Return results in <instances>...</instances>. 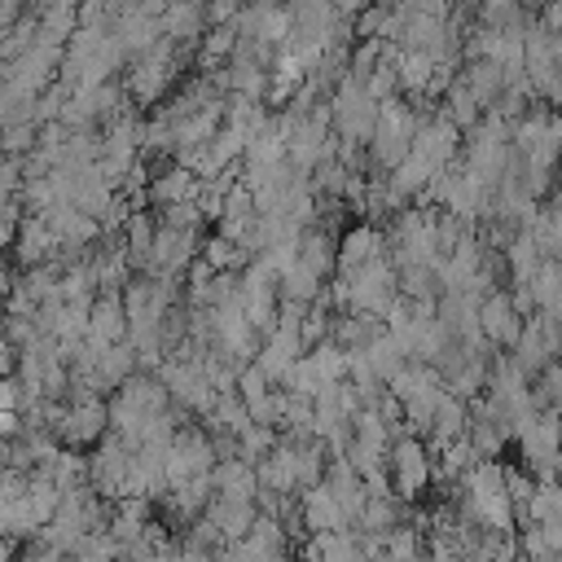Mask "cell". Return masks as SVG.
I'll return each instance as SVG.
<instances>
[{"label": "cell", "mask_w": 562, "mask_h": 562, "mask_svg": "<svg viewBox=\"0 0 562 562\" xmlns=\"http://www.w3.org/2000/svg\"><path fill=\"white\" fill-rule=\"evenodd\" d=\"M413 136H417V110H413L404 97L386 101V105L378 110V127H373V136H369V145H364L369 176H391V171L408 158Z\"/></svg>", "instance_id": "cell-1"}, {"label": "cell", "mask_w": 562, "mask_h": 562, "mask_svg": "<svg viewBox=\"0 0 562 562\" xmlns=\"http://www.w3.org/2000/svg\"><path fill=\"white\" fill-rule=\"evenodd\" d=\"M378 101L364 92V79L360 75H342V83L329 92V132L334 140L342 145H369L373 127H378Z\"/></svg>", "instance_id": "cell-2"}, {"label": "cell", "mask_w": 562, "mask_h": 562, "mask_svg": "<svg viewBox=\"0 0 562 562\" xmlns=\"http://www.w3.org/2000/svg\"><path fill=\"white\" fill-rule=\"evenodd\" d=\"M53 439L70 452H92L105 430H110V413H105V400L101 395H70L66 404L53 408V422H48Z\"/></svg>", "instance_id": "cell-3"}, {"label": "cell", "mask_w": 562, "mask_h": 562, "mask_svg": "<svg viewBox=\"0 0 562 562\" xmlns=\"http://www.w3.org/2000/svg\"><path fill=\"white\" fill-rule=\"evenodd\" d=\"M518 452H522V465L536 483L540 479H562V426H558V413H536V422L527 430H518Z\"/></svg>", "instance_id": "cell-4"}, {"label": "cell", "mask_w": 562, "mask_h": 562, "mask_svg": "<svg viewBox=\"0 0 562 562\" xmlns=\"http://www.w3.org/2000/svg\"><path fill=\"white\" fill-rule=\"evenodd\" d=\"M158 382L167 386V400L189 417V422H202L211 408H215V391H211V382H206V373H202V364L198 360H162L158 364Z\"/></svg>", "instance_id": "cell-5"}, {"label": "cell", "mask_w": 562, "mask_h": 562, "mask_svg": "<svg viewBox=\"0 0 562 562\" xmlns=\"http://www.w3.org/2000/svg\"><path fill=\"white\" fill-rule=\"evenodd\" d=\"M167 487H180L189 479H206L215 470V443L198 422H184L167 443Z\"/></svg>", "instance_id": "cell-6"}, {"label": "cell", "mask_w": 562, "mask_h": 562, "mask_svg": "<svg viewBox=\"0 0 562 562\" xmlns=\"http://www.w3.org/2000/svg\"><path fill=\"white\" fill-rule=\"evenodd\" d=\"M386 479H391V492L413 505L426 496L430 487V448L413 435H400L391 448H386Z\"/></svg>", "instance_id": "cell-7"}, {"label": "cell", "mask_w": 562, "mask_h": 562, "mask_svg": "<svg viewBox=\"0 0 562 562\" xmlns=\"http://www.w3.org/2000/svg\"><path fill=\"white\" fill-rule=\"evenodd\" d=\"M127 465H132V448L105 430V439L88 452V487L105 501H119L123 496V483H127Z\"/></svg>", "instance_id": "cell-8"}, {"label": "cell", "mask_w": 562, "mask_h": 562, "mask_svg": "<svg viewBox=\"0 0 562 562\" xmlns=\"http://www.w3.org/2000/svg\"><path fill=\"white\" fill-rule=\"evenodd\" d=\"M479 334L492 351H509L522 334V316L514 312L509 303V290H492L483 303H479Z\"/></svg>", "instance_id": "cell-9"}, {"label": "cell", "mask_w": 562, "mask_h": 562, "mask_svg": "<svg viewBox=\"0 0 562 562\" xmlns=\"http://www.w3.org/2000/svg\"><path fill=\"white\" fill-rule=\"evenodd\" d=\"M373 259H386V237H382V228L369 224V220L347 224L342 237H338V272H334V277H347V272H356V268H364V263H373Z\"/></svg>", "instance_id": "cell-10"}, {"label": "cell", "mask_w": 562, "mask_h": 562, "mask_svg": "<svg viewBox=\"0 0 562 562\" xmlns=\"http://www.w3.org/2000/svg\"><path fill=\"white\" fill-rule=\"evenodd\" d=\"M198 198V176L176 167V162H162V167H149V189H145V206L154 211H167V206H180V202H193Z\"/></svg>", "instance_id": "cell-11"}, {"label": "cell", "mask_w": 562, "mask_h": 562, "mask_svg": "<svg viewBox=\"0 0 562 562\" xmlns=\"http://www.w3.org/2000/svg\"><path fill=\"white\" fill-rule=\"evenodd\" d=\"M92 347H114V342H127V316H123V294L114 290H101L88 307V334H83Z\"/></svg>", "instance_id": "cell-12"}, {"label": "cell", "mask_w": 562, "mask_h": 562, "mask_svg": "<svg viewBox=\"0 0 562 562\" xmlns=\"http://www.w3.org/2000/svg\"><path fill=\"white\" fill-rule=\"evenodd\" d=\"M294 259L303 263V268H312L321 281H334V272H338V237L329 233V228H303L299 233V241H294Z\"/></svg>", "instance_id": "cell-13"}, {"label": "cell", "mask_w": 562, "mask_h": 562, "mask_svg": "<svg viewBox=\"0 0 562 562\" xmlns=\"http://www.w3.org/2000/svg\"><path fill=\"white\" fill-rule=\"evenodd\" d=\"M321 483L329 487V496H334L338 514L347 518V527H356V522H360V514H364V501H369V492H364V483L351 474V465H347V461H329Z\"/></svg>", "instance_id": "cell-14"}, {"label": "cell", "mask_w": 562, "mask_h": 562, "mask_svg": "<svg viewBox=\"0 0 562 562\" xmlns=\"http://www.w3.org/2000/svg\"><path fill=\"white\" fill-rule=\"evenodd\" d=\"M299 527H303V536L347 531V518L338 514V505H334V496H329V487H325V483H316V487L299 492Z\"/></svg>", "instance_id": "cell-15"}, {"label": "cell", "mask_w": 562, "mask_h": 562, "mask_svg": "<svg viewBox=\"0 0 562 562\" xmlns=\"http://www.w3.org/2000/svg\"><path fill=\"white\" fill-rule=\"evenodd\" d=\"M202 518L215 527V536H220L224 544H233V540H246V536H250L259 509H255V501H220V496H211V505H206Z\"/></svg>", "instance_id": "cell-16"}, {"label": "cell", "mask_w": 562, "mask_h": 562, "mask_svg": "<svg viewBox=\"0 0 562 562\" xmlns=\"http://www.w3.org/2000/svg\"><path fill=\"white\" fill-rule=\"evenodd\" d=\"M53 255H57V241H53L48 224H44L40 215H26L22 228H18V237H13V259H18V268L26 272V268H40V263H53Z\"/></svg>", "instance_id": "cell-17"}, {"label": "cell", "mask_w": 562, "mask_h": 562, "mask_svg": "<svg viewBox=\"0 0 562 562\" xmlns=\"http://www.w3.org/2000/svg\"><path fill=\"white\" fill-rule=\"evenodd\" d=\"M457 79L465 83V92L474 97V105L487 114V110H496V101H501V92H505V75H501V66L487 57V61H465L461 70H457Z\"/></svg>", "instance_id": "cell-18"}, {"label": "cell", "mask_w": 562, "mask_h": 562, "mask_svg": "<svg viewBox=\"0 0 562 562\" xmlns=\"http://www.w3.org/2000/svg\"><path fill=\"white\" fill-rule=\"evenodd\" d=\"M255 492H259L255 465H246L241 457L215 461V470H211V496H220V501H255Z\"/></svg>", "instance_id": "cell-19"}, {"label": "cell", "mask_w": 562, "mask_h": 562, "mask_svg": "<svg viewBox=\"0 0 562 562\" xmlns=\"http://www.w3.org/2000/svg\"><path fill=\"white\" fill-rule=\"evenodd\" d=\"M206 35V18H202V4H167L162 9V40H171L176 48H198V40Z\"/></svg>", "instance_id": "cell-20"}, {"label": "cell", "mask_w": 562, "mask_h": 562, "mask_svg": "<svg viewBox=\"0 0 562 562\" xmlns=\"http://www.w3.org/2000/svg\"><path fill=\"white\" fill-rule=\"evenodd\" d=\"M378 334H382V321H369V316H360V312H338L334 325H329V342H334L342 356H360Z\"/></svg>", "instance_id": "cell-21"}, {"label": "cell", "mask_w": 562, "mask_h": 562, "mask_svg": "<svg viewBox=\"0 0 562 562\" xmlns=\"http://www.w3.org/2000/svg\"><path fill=\"white\" fill-rule=\"evenodd\" d=\"M413 522V509L391 492V496H369L364 501V514L356 522V531H369V536H391L395 527Z\"/></svg>", "instance_id": "cell-22"}, {"label": "cell", "mask_w": 562, "mask_h": 562, "mask_svg": "<svg viewBox=\"0 0 562 562\" xmlns=\"http://www.w3.org/2000/svg\"><path fill=\"white\" fill-rule=\"evenodd\" d=\"M154 228H158L154 211H132V215H127V224H123V233H119V237H123V255H127L132 272H145V268H149Z\"/></svg>", "instance_id": "cell-23"}, {"label": "cell", "mask_w": 562, "mask_h": 562, "mask_svg": "<svg viewBox=\"0 0 562 562\" xmlns=\"http://www.w3.org/2000/svg\"><path fill=\"white\" fill-rule=\"evenodd\" d=\"M505 356L522 369V378H527V382H536V373L553 360V356H549V347H544V334H540V321H536V316H527V321H522V334H518V342H514Z\"/></svg>", "instance_id": "cell-24"}, {"label": "cell", "mask_w": 562, "mask_h": 562, "mask_svg": "<svg viewBox=\"0 0 562 562\" xmlns=\"http://www.w3.org/2000/svg\"><path fill=\"white\" fill-rule=\"evenodd\" d=\"M281 439H285V435H281ZM290 461H294V483H299V492L316 487V483L325 479V465H329L321 439H290Z\"/></svg>", "instance_id": "cell-25"}, {"label": "cell", "mask_w": 562, "mask_h": 562, "mask_svg": "<svg viewBox=\"0 0 562 562\" xmlns=\"http://www.w3.org/2000/svg\"><path fill=\"white\" fill-rule=\"evenodd\" d=\"M531 303H536V316H562V263L544 259L531 277Z\"/></svg>", "instance_id": "cell-26"}, {"label": "cell", "mask_w": 562, "mask_h": 562, "mask_svg": "<svg viewBox=\"0 0 562 562\" xmlns=\"http://www.w3.org/2000/svg\"><path fill=\"white\" fill-rule=\"evenodd\" d=\"M360 360H364V369H369V373H373L382 386H386V382H391V378H395V373L408 364V360H404V351H400V342H395L386 329H382V334H378V338H373V342L360 351Z\"/></svg>", "instance_id": "cell-27"}, {"label": "cell", "mask_w": 562, "mask_h": 562, "mask_svg": "<svg viewBox=\"0 0 562 562\" xmlns=\"http://www.w3.org/2000/svg\"><path fill=\"white\" fill-rule=\"evenodd\" d=\"M549 518H562V479H540L522 514V522H549Z\"/></svg>", "instance_id": "cell-28"}, {"label": "cell", "mask_w": 562, "mask_h": 562, "mask_svg": "<svg viewBox=\"0 0 562 562\" xmlns=\"http://www.w3.org/2000/svg\"><path fill=\"white\" fill-rule=\"evenodd\" d=\"M307 360H312V369H316V378L325 382V386H334V382H347V356L325 338L321 347H312L307 351Z\"/></svg>", "instance_id": "cell-29"}, {"label": "cell", "mask_w": 562, "mask_h": 562, "mask_svg": "<svg viewBox=\"0 0 562 562\" xmlns=\"http://www.w3.org/2000/svg\"><path fill=\"white\" fill-rule=\"evenodd\" d=\"M277 430H268V426H246L241 435H237V457L246 461V465H259L272 448H277Z\"/></svg>", "instance_id": "cell-30"}, {"label": "cell", "mask_w": 562, "mask_h": 562, "mask_svg": "<svg viewBox=\"0 0 562 562\" xmlns=\"http://www.w3.org/2000/svg\"><path fill=\"white\" fill-rule=\"evenodd\" d=\"M281 413H285V391H268V395H259V400H250L246 404V417H250V426H268V430H281Z\"/></svg>", "instance_id": "cell-31"}, {"label": "cell", "mask_w": 562, "mask_h": 562, "mask_svg": "<svg viewBox=\"0 0 562 562\" xmlns=\"http://www.w3.org/2000/svg\"><path fill=\"white\" fill-rule=\"evenodd\" d=\"M215 562H290V558H277V553H268L255 536H246V540L220 544V549H215Z\"/></svg>", "instance_id": "cell-32"}, {"label": "cell", "mask_w": 562, "mask_h": 562, "mask_svg": "<svg viewBox=\"0 0 562 562\" xmlns=\"http://www.w3.org/2000/svg\"><path fill=\"white\" fill-rule=\"evenodd\" d=\"M531 492H536V479H531L527 470H518V465H505V496H509L518 522H522V514H527V505H531Z\"/></svg>", "instance_id": "cell-33"}, {"label": "cell", "mask_w": 562, "mask_h": 562, "mask_svg": "<svg viewBox=\"0 0 562 562\" xmlns=\"http://www.w3.org/2000/svg\"><path fill=\"white\" fill-rule=\"evenodd\" d=\"M119 553H123V549H119L110 536H88V540L70 553V562H119Z\"/></svg>", "instance_id": "cell-34"}, {"label": "cell", "mask_w": 562, "mask_h": 562, "mask_svg": "<svg viewBox=\"0 0 562 562\" xmlns=\"http://www.w3.org/2000/svg\"><path fill=\"white\" fill-rule=\"evenodd\" d=\"M22 206L18 202H0V255L4 250H13V237H18V228H22Z\"/></svg>", "instance_id": "cell-35"}, {"label": "cell", "mask_w": 562, "mask_h": 562, "mask_svg": "<svg viewBox=\"0 0 562 562\" xmlns=\"http://www.w3.org/2000/svg\"><path fill=\"white\" fill-rule=\"evenodd\" d=\"M272 386H268V378L255 369V364H246L241 373H237V395H241V404H250V400H259V395H268Z\"/></svg>", "instance_id": "cell-36"}, {"label": "cell", "mask_w": 562, "mask_h": 562, "mask_svg": "<svg viewBox=\"0 0 562 562\" xmlns=\"http://www.w3.org/2000/svg\"><path fill=\"white\" fill-rule=\"evenodd\" d=\"M22 193V162L0 158V202H18Z\"/></svg>", "instance_id": "cell-37"}, {"label": "cell", "mask_w": 562, "mask_h": 562, "mask_svg": "<svg viewBox=\"0 0 562 562\" xmlns=\"http://www.w3.org/2000/svg\"><path fill=\"white\" fill-rule=\"evenodd\" d=\"M237 9H241V4H233V0H211V4H202V18H206V31H211V26H233V18H237Z\"/></svg>", "instance_id": "cell-38"}, {"label": "cell", "mask_w": 562, "mask_h": 562, "mask_svg": "<svg viewBox=\"0 0 562 562\" xmlns=\"http://www.w3.org/2000/svg\"><path fill=\"white\" fill-rule=\"evenodd\" d=\"M22 9H26V4H18V0H0V44H4L9 31L22 22Z\"/></svg>", "instance_id": "cell-39"}, {"label": "cell", "mask_w": 562, "mask_h": 562, "mask_svg": "<svg viewBox=\"0 0 562 562\" xmlns=\"http://www.w3.org/2000/svg\"><path fill=\"white\" fill-rule=\"evenodd\" d=\"M18 373V347L4 338V329H0V382L4 378H13Z\"/></svg>", "instance_id": "cell-40"}, {"label": "cell", "mask_w": 562, "mask_h": 562, "mask_svg": "<svg viewBox=\"0 0 562 562\" xmlns=\"http://www.w3.org/2000/svg\"><path fill=\"white\" fill-rule=\"evenodd\" d=\"M540 536H544V549L549 553H562V518H549V522H536Z\"/></svg>", "instance_id": "cell-41"}, {"label": "cell", "mask_w": 562, "mask_h": 562, "mask_svg": "<svg viewBox=\"0 0 562 562\" xmlns=\"http://www.w3.org/2000/svg\"><path fill=\"white\" fill-rule=\"evenodd\" d=\"M18 408H22L18 382H13V378H4V382H0V413H18Z\"/></svg>", "instance_id": "cell-42"}, {"label": "cell", "mask_w": 562, "mask_h": 562, "mask_svg": "<svg viewBox=\"0 0 562 562\" xmlns=\"http://www.w3.org/2000/svg\"><path fill=\"white\" fill-rule=\"evenodd\" d=\"M22 435V413H0V443Z\"/></svg>", "instance_id": "cell-43"}, {"label": "cell", "mask_w": 562, "mask_h": 562, "mask_svg": "<svg viewBox=\"0 0 562 562\" xmlns=\"http://www.w3.org/2000/svg\"><path fill=\"white\" fill-rule=\"evenodd\" d=\"M13 281H18V277H13V268H9V259L0 255V303L9 299V290H13Z\"/></svg>", "instance_id": "cell-44"}, {"label": "cell", "mask_w": 562, "mask_h": 562, "mask_svg": "<svg viewBox=\"0 0 562 562\" xmlns=\"http://www.w3.org/2000/svg\"><path fill=\"white\" fill-rule=\"evenodd\" d=\"M180 562H215V553H202V549H184L180 544Z\"/></svg>", "instance_id": "cell-45"}, {"label": "cell", "mask_w": 562, "mask_h": 562, "mask_svg": "<svg viewBox=\"0 0 562 562\" xmlns=\"http://www.w3.org/2000/svg\"><path fill=\"white\" fill-rule=\"evenodd\" d=\"M553 61H558V75H562V40H553Z\"/></svg>", "instance_id": "cell-46"}, {"label": "cell", "mask_w": 562, "mask_h": 562, "mask_svg": "<svg viewBox=\"0 0 562 562\" xmlns=\"http://www.w3.org/2000/svg\"><path fill=\"white\" fill-rule=\"evenodd\" d=\"M553 189L562 193V158H558V167H553Z\"/></svg>", "instance_id": "cell-47"}, {"label": "cell", "mask_w": 562, "mask_h": 562, "mask_svg": "<svg viewBox=\"0 0 562 562\" xmlns=\"http://www.w3.org/2000/svg\"><path fill=\"white\" fill-rule=\"evenodd\" d=\"M0 97H4V66H0Z\"/></svg>", "instance_id": "cell-48"}, {"label": "cell", "mask_w": 562, "mask_h": 562, "mask_svg": "<svg viewBox=\"0 0 562 562\" xmlns=\"http://www.w3.org/2000/svg\"><path fill=\"white\" fill-rule=\"evenodd\" d=\"M290 562H294V558H290Z\"/></svg>", "instance_id": "cell-49"}]
</instances>
